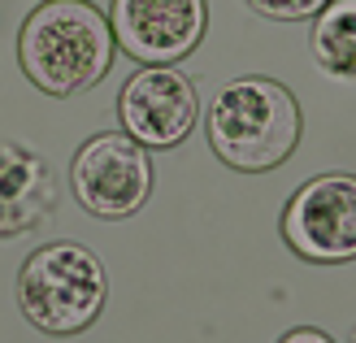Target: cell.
I'll list each match as a JSON object with an SVG mask.
<instances>
[{
  "mask_svg": "<svg viewBox=\"0 0 356 343\" xmlns=\"http://www.w3.org/2000/svg\"><path fill=\"white\" fill-rule=\"evenodd\" d=\"M195 87L187 74H178L170 65H144L139 74L127 79L118 96V118L127 126V135L144 148H174L183 143L195 126Z\"/></svg>",
  "mask_w": 356,
  "mask_h": 343,
  "instance_id": "7",
  "label": "cell"
},
{
  "mask_svg": "<svg viewBox=\"0 0 356 343\" xmlns=\"http://www.w3.org/2000/svg\"><path fill=\"white\" fill-rule=\"evenodd\" d=\"M330 0H248V9H257L261 17L274 22H300V17H317Z\"/></svg>",
  "mask_w": 356,
  "mask_h": 343,
  "instance_id": "10",
  "label": "cell"
},
{
  "mask_svg": "<svg viewBox=\"0 0 356 343\" xmlns=\"http://www.w3.org/2000/svg\"><path fill=\"white\" fill-rule=\"evenodd\" d=\"M282 239L296 257L334 265L356 257V178L322 174L309 178L282 213Z\"/></svg>",
  "mask_w": 356,
  "mask_h": 343,
  "instance_id": "4",
  "label": "cell"
},
{
  "mask_svg": "<svg viewBox=\"0 0 356 343\" xmlns=\"http://www.w3.org/2000/svg\"><path fill=\"white\" fill-rule=\"evenodd\" d=\"M109 26L122 52L144 65H174L204 40V0H113Z\"/></svg>",
  "mask_w": 356,
  "mask_h": 343,
  "instance_id": "6",
  "label": "cell"
},
{
  "mask_svg": "<svg viewBox=\"0 0 356 343\" xmlns=\"http://www.w3.org/2000/svg\"><path fill=\"white\" fill-rule=\"evenodd\" d=\"M348 343H356V330H352V339H348Z\"/></svg>",
  "mask_w": 356,
  "mask_h": 343,
  "instance_id": "12",
  "label": "cell"
},
{
  "mask_svg": "<svg viewBox=\"0 0 356 343\" xmlns=\"http://www.w3.org/2000/svg\"><path fill=\"white\" fill-rule=\"evenodd\" d=\"M57 205V183L44 157L22 143H0V234L40 226Z\"/></svg>",
  "mask_w": 356,
  "mask_h": 343,
  "instance_id": "8",
  "label": "cell"
},
{
  "mask_svg": "<svg viewBox=\"0 0 356 343\" xmlns=\"http://www.w3.org/2000/svg\"><path fill=\"white\" fill-rule=\"evenodd\" d=\"M113 26L87 0H44L17 35L22 74L48 96L96 87L113 65Z\"/></svg>",
  "mask_w": 356,
  "mask_h": 343,
  "instance_id": "1",
  "label": "cell"
},
{
  "mask_svg": "<svg viewBox=\"0 0 356 343\" xmlns=\"http://www.w3.org/2000/svg\"><path fill=\"white\" fill-rule=\"evenodd\" d=\"M70 178H74L79 205L87 213H96V218H131L152 196L148 152L131 135L87 139L74 157V166H70Z\"/></svg>",
  "mask_w": 356,
  "mask_h": 343,
  "instance_id": "5",
  "label": "cell"
},
{
  "mask_svg": "<svg viewBox=\"0 0 356 343\" xmlns=\"http://www.w3.org/2000/svg\"><path fill=\"white\" fill-rule=\"evenodd\" d=\"M209 143L230 170L265 174L300 143V104L274 79H235L209 104Z\"/></svg>",
  "mask_w": 356,
  "mask_h": 343,
  "instance_id": "2",
  "label": "cell"
},
{
  "mask_svg": "<svg viewBox=\"0 0 356 343\" xmlns=\"http://www.w3.org/2000/svg\"><path fill=\"white\" fill-rule=\"evenodd\" d=\"M104 300H109V278L96 252L83 244H44L31 252L22 274H17V304L31 326L44 335H79L100 317Z\"/></svg>",
  "mask_w": 356,
  "mask_h": 343,
  "instance_id": "3",
  "label": "cell"
},
{
  "mask_svg": "<svg viewBox=\"0 0 356 343\" xmlns=\"http://www.w3.org/2000/svg\"><path fill=\"white\" fill-rule=\"evenodd\" d=\"M309 48L330 79H356V0H330L317 13Z\"/></svg>",
  "mask_w": 356,
  "mask_h": 343,
  "instance_id": "9",
  "label": "cell"
},
{
  "mask_svg": "<svg viewBox=\"0 0 356 343\" xmlns=\"http://www.w3.org/2000/svg\"><path fill=\"white\" fill-rule=\"evenodd\" d=\"M278 343H334V339L322 335V330H313V326H300V330H291V335H282Z\"/></svg>",
  "mask_w": 356,
  "mask_h": 343,
  "instance_id": "11",
  "label": "cell"
}]
</instances>
